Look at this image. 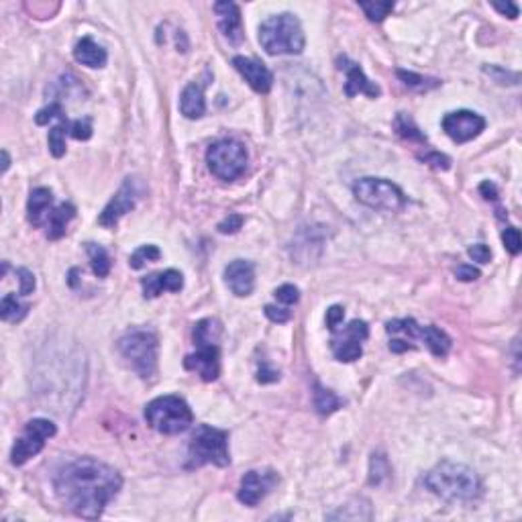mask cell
Segmentation results:
<instances>
[{
	"mask_svg": "<svg viewBox=\"0 0 522 522\" xmlns=\"http://www.w3.org/2000/svg\"><path fill=\"white\" fill-rule=\"evenodd\" d=\"M59 502L76 516L96 521L123 487L121 474L96 459L82 457L66 463L53 479Z\"/></svg>",
	"mask_w": 522,
	"mask_h": 522,
	"instance_id": "cell-1",
	"label": "cell"
},
{
	"mask_svg": "<svg viewBox=\"0 0 522 522\" xmlns=\"http://www.w3.org/2000/svg\"><path fill=\"white\" fill-rule=\"evenodd\" d=\"M425 485L447 502H474L481 494L478 474L455 461H441L425 476Z\"/></svg>",
	"mask_w": 522,
	"mask_h": 522,
	"instance_id": "cell-2",
	"label": "cell"
},
{
	"mask_svg": "<svg viewBox=\"0 0 522 522\" xmlns=\"http://www.w3.org/2000/svg\"><path fill=\"white\" fill-rule=\"evenodd\" d=\"M260 44L269 55H294L304 49V31L296 14L282 12L265 19L260 27Z\"/></svg>",
	"mask_w": 522,
	"mask_h": 522,
	"instance_id": "cell-3",
	"label": "cell"
},
{
	"mask_svg": "<svg viewBox=\"0 0 522 522\" xmlns=\"http://www.w3.org/2000/svg\"><path fill=\"white\" fill-rule=\"evenodd\" d=\"M145 420L162 435H180L190 429L194 414L184 398L162 396L145 406Z\"/></svg>",
	"mask_w": 522,
	"mask_h": 522,
	"instance_id": "cell-4",
	"label": "cell"
},
{
	"mask_svg": "<svg viewBox=\"0 0 522 522\" xmlns=\"http://www.w3.org/2000/svg\"><path fill=\"white\" fill-rule=\"evenodd\" d=\"M229 433L220 431L209 425L196 427L194 435L190 438L188 447V465L190 467H202V465H218L226 467L231 463L229 457Z\"/></svg>",
	"mask_w": 522,
	"mask_h": 522,
	"instance_id": "cell-5",
	"label": "cell"
},
{
	"mask_svg": "<svg viewBox=\"0 0 522 522\" xmlns=\"http://www.w3.org/2000/svg\"><path fill=\"white\" fill-rule=\"evenodd\" d=\"M117 349L121 357L143 380H149L157 371V337L149 331H133L119 339Z\"/></svg>",
	"mask_w": 522,
	"mask_h": 522,
	"instance_id": "cell-6",
	"label": "cell"
},
{
	"mask_svg": "<svg viewBox=\"0 0 522 522\" xmlns=\"http://www.w3.org/2000/svg\"><path fill=\"white\" fill-rule=\"evenodd\" d=\"M353 194L361 204H365L374 211L398 213L406 206L404 192L396 184H392L390 180H384V177L357 180L353 184Z\"/></svg>",
	"mask_w": 522,
	"mask_h": 522,
	"instance_id": "cell-7",
	"label": "cell"
},
{
	"mask_svg": "<svg viewBox=\"0 0 522 522\" xmlns=\"http://www.w3.org/2000/svg\"><path fill=\"white\" fill-rule=\"evenodd\" d=\"M206 162H209L211 172L217 175L218 180L233 182L247 168L245 145L237 139H220L209 147Z\"/></svg>",
	"mask_w": 522,
	"mask_h": 522,
	"instance_id": "cell-8",
	"label": "cell"
},
{
	"mask_svg": "<svg viewBox=\"0 0 522 522\" xmlns=\"http://www.w3.org/2000/svg\"><path fill=\"white\" fill-rule=\"evenodd\" d=\"M57 433L55 425L47 418H33L25 425L23 435L17 438L12 453H10V463L12 465H23L31 457H35L45 447V441Z\"/></svg>",
	"mask_w": 522,
	"mask_h": 522,
	"instance_id": "cell-9",
	"label": "cell"
},
{
	"mask_svg": "<svg viewBox=\"0 0 522 522\" xmlns=\"http://www.w3.org/2000/svg\"><path fill=\"white\" fill-rule=\"evenodd\" d=\"M141 196V190H139V182L135 177H127L123 182V186L119 188V192L110 198V202L104 206V211L100 213L98 217V222L106 229H113L119 224V220L125 217L127 213H130L137 204Z\"/></svg>",
	"mask_w": 522,
	"mask_h": 522,
	"instance_id": "cell-10",
	"label": "cell"
},
{
	"mask_svg": "<svg viewBox=\"0 0 522 522\" xmlns=\"http://www.w3.org/2000/svg\"><path fill=\"white\" fill-rule=\"evenodd\" d=\"M443 129L453 141L467 143L485 129V119L474 110H455V113L445 115Z\"/></svg>",
	"mask_w": 522,
	"mask_h": 522,
	"instance_id": "cell-11",
	"label": "cell"
},
{
	"mask_svg": "<svg viewBox=\"0 0 522 522\" xmlns=\"http://www.w3.org/2000/svg\"><path fill=\"white\" fill-rule=\"evenodd\" d=\"M280 476L271 470H263V472H249L241 479V487H239V500L245 506H258L261 500L271 492L273 485H278Z\"/></svg>",
	"mask_w": 522,
	"mask_h": 522,
	"instance_id": "cell-12",
	"label": "cell"
},
{
	"mask_svg": "<svg viewBox=\"0 0 522 522\" xmlns=\"http://www.w3.org/2000/svg\"><path fill=\"white\" fill-rule=\"evenodd\" d=\"M224 282L235 296H249L255 288V265L247 260L231 261L224 267Z\"/></svg>",
	"mask_w": 522,
	"mask_h": 522,
	"instance_id": "cell-13",
	"label": "cell"
},
{
	"mask_svg": "<svg viewBox=\"0 0 522 522\" xmlns=\"http://www.w3.org/2000/svg\"><path fill=\"white\" fill-rule=\"evenodd\" d=\"M218 357H220L218 345H200L194 355H188L184 359V367L196 371L204 382H215L220 371Z\"/></svg>",
	"mask_w": 522,
	"mask_h": 522,
	"instance_id": "cell-14",
	"label": "cell"
},
{
	"mask_svg": "<svg viewBox=\"0 0 522 522\" xmlns=\"http://www.w3.org/2000/svg\"><path fill=\"white\" fill-rule=\"evenodd\" d=\"M233 66H235V70H237V72L245 78V82L253 88L255 92L265 94V92H269V90H271L273 76H271V72H269V70H267L261 61L253 59V57H243V55H237V57L233 59Z\"/></svg>",
	"mask_w": 522,
	"mask_h": 522,
	"instance_id": "cell-15",
	"label": "cell"
},
{
	"mask_svg": "<svg viewBox=\"0 0 522 522\" xmlns=\"http://www.w3.org/2000/svg\"><path fill=\"white\" fill-rule=\"evenodd\" d=\"M337 64H339V70H343L347 74L345 94H347L349 98L357 96V94H367L369 98H378L380 96V88L367 80V76L363 74V70L355 61H351L349 57L343 55V57L337 59Z\"/></svg>",
	"mask_w": 522,
	"mask_h": 522,
	"instance_id": "cell-16",
	"label": "cell"
},
{
	"mask_svg": "<svg viewBox=\"0 0 522 522\" xmlns=\"http://www.w3.org/2000/svg\"><path fill=\"white\" fill-rule=\"evenodd\" d=\"M215 12L218 17V29L231 44H241L243 41V21L239 6L235 2H217Z\"/></svg>",
	"mask_w": 522,
	"mask_h": 522,
	"instance_id": "cell-17",
	"label": "cell"
},
{
	"mask_svg": "<svg viewBox=\"0 0 522 522\" xmlns=\"http://www.w3.org/2000/svg\"><path fill=\"white\" fill-rule=\"evenodd\" d=\"M145 298H155L162 292H180L184 288V276L177 269H166L141 280Z\"/></svg>",
	"mask_w": 522,
	"mask_h": 522,
	"instance_id": "cell-18",
	"label": "cell"
},
{
	"mask_svg": "<svg viewBox=\"0 0 522 522\" xmlns=\"http://www.w3.org/2000/svg\"><path fill=\"white\" fill-rule=\"evenodd\" d=\"M180 110L186 119H200L206 113V100H204V84L190 82L184 88L180 98Z\"/></svg>",
	"mask_w": 522,
	"mask_h": 522,
	"instance_id": "cell-19",
	"label": "cell"
},
{
	"mask_svg": "<svg viewBox=\"0 0 522 522\" xmlns=\"http://www.w3.org/2000/svg\"><path fill=\"white\" fill-rule=\"evenodd\" d=\"M51 204H53V194L49 188H35L29 196V204H27V217L33 226H45L47 217L51 215Z\"/></svg>",
	"mask_w": 522,
	"mask_h": 522,
	"instance_id": "cell-20",
	"label": "cell"
},
{
	"mask_svg": "<svg viewBox=\"0 0 522 522\" xmlns=\"http://www.w3.org/2000/svg\"><path fill=\"white\" fill-rule=\"evenodd\" d=\"M74 57H76V61H80L82 66H88V68H104L106 59H108L106 49L100 47L92 37H84L76 44Z\"/></svg>",
	"mask_w": 522,
	"mask_h": 522,
	"instance_id": "cell-21",
	"label": "cell"
},
{
	"mask_svg": "<svg viewBox=\"0 0 522 522\" xmlns=\"http://www.w3.org/2000/svg\"><path fill=\"white\" fill-rule=\"evenodd\" d=\"M74 217H76V209H74L70 202H64V204H59L57 209H53L51 215L47 217V222H45L47 237H49V239H59V237H64L68 222Z\"/></svg>",
	"mask_w": 522,
	"mask_h": 522,
	"instance_id": "cell-22",
	"label": "cell"
},
{
	"mask_svg": "<svg viewBox=\"0 0 522 522\" xmlns=\"http://www.w3.org/2000/svg\"><path fill=\"white\" fill-rule=\"evenodd\" d=\"M220 322L215 318H204L200 322H196L194 327V345H217L218 337H220Z\"/></svg>",
	"mask_w": 522,
	"mask_h": 522,
	"instance_id": "cell-23",
	"label": "cell"
},
{
	"mask_svg": "<svg viewBox=\"0 0 522 522\" xmlns=\"http://www.w3.org/2000/svg\"><path fill=\"white\" fill-rule=\"evenodd\" d=\"M331 349H333L335 357H337L339 361H347V363L349 361L359 359V357H361V353H363L361 343H357V341L349 339V337H345L343 333H341V337H335V339L331 341Z\"/></svg>",
	"mask_w": 522,
	"mask_h": 522,
	"instance_id": "cell-24",
	"label": "cell"
},
{
	"mask_svg": "<svg viewBox=\"0 0 522 522\" xmlns=\"http://www.w3.org/2000/svg\"><path fill=\"white\" fill-rule=\"evenodd\" d=\"M423 343L429 347V351L436 357H445L451 349V339L436 327H425Z\"/></svg>",
	"mask_w": 522,
	"mask_h": 522,
	"instance_id": "cell-25",
	"label": "cell"
},
{
	"mask_svg": "<svg viewBox=\"0 0 522 522\" xmlns=\"http://www.w3.org/2000/svg\"><path fill=\"white\" fill-rule=\"evenodd\" d=\"M341 404L343 402H341V398L335 392L322 388L320 384H314V406H316L318 414H322V416L333 414Z\"/></svg>",
	"mask_w": 522,
	"mask_h": 522,
	"instance_id": "cell-26",
	"label": "cell"
},
{
	"mask_svg": "<svg viewBox=\"0 0 522 522\" xmlns=\"http://www.w3.org/2000/svg\"><path fill=\"white\" fill-rule=\"evenodd\" d=\"M86 251L90 263H92V271L98 278H106L108 271H110V258H108L106 249L96 245V243H86Z\"/></svg>",
	"mask_w": 522,
	"mask_h": 522,
	"instance_id": "cell-27",
	"label": "cell"
},
{
	"mask_svg": "<svg viewBox=\"0 0 522 522\" xmlns=\"http://www.w3.org/2000/svg\"><path fill=\"white\" fill-rule=\"evenodd\" d=\"M27 312H29V306L21 304L14 294H6L2 298V302H0V316H2V320L19 322V320H23L27 316Z\"/></svg>",
	"mask_w": 522,
	"mask_h": 522,
	"instance_id": "cell-28",
	"label": "cell"
},
{
	"mask_svg": "<svg viewBox=\"0 0 522 522\" xmlns=\"http://www.w3.org/2000/svg\"><path fill=\"white\" fill-rule=\"evenodd\" d=\"M70 121H59L53 129L49 130L47 143H49V151L53 157H64L66 155V133L70 130Z\"/></svg>",
	"mask_w": 522,
	"mask_h": 522,
	"instance_id": "cell-29",
	"label": "cell"
},
{
	"mask_svg": "<svg viewBox=\"0 0 522 522\" xmlns=\"http://www.w3.org/2000/svg\"><path fill=\"white\" fill-rule=\"evenodd\" d=\"M394 127H396L398 135H400L402 139H408V141H416V143L427 145V137L418 130V127L414 125V121H412L408 115L400 113V115L396 117V121H394Z\"/></svg>",
	"mask_w": 522,
	"mask_h": 522,
	"instance_id": "cell-30",
	"label": "cell"
},
{
	"mask_svg": "<svg viewBox=\"0 0 522 522\" xmlns=\"http://www.w3.org/2000/svg\"><path fill=\"white\" fill-rule=\"evenodd\" d=\"M359 6L363 8L365 17L374 23H382L392 10H394V2H359Z\"/></svg>",
	"mask_w": 522,
	"mask_h": 522,
	"instance_id": "cell-31",
	"label": "cell"
},
{
	"mask_svg": "<svg viewBox=\"0 0 522 522\" xmlns=\"http://www.w3.org/2000/svg\"><path fill=\"white\" fill-rule=\"evenodd\" d=\"M398 78L410 88H416V90H431V88H436L441 82L436 78H427V76H418L414 72H406V70H398L396 72Z\"/></svg>",
	"mask_w": 522,
	"mask_h": 522,
	"instance_id": "cell-32",
	"label": "cell"
},
{
	"mask_svg": "<svg viewBox=\"0 0 522 522\" xmlns=\"http://www.w3.org/2000/svg\"><path fill=\"white\" fill-rule=\"evenodd\" d=\"M160 258H162L160 247H155V245H143V247H139V249L130 255L129 265L133 269H141L147 261H157Z\"/></svg>",
	"mask_w": 522,
	"mask_h": 522,
	"instance_id": "cell-33",
	"label": "cell"
},
{
	"mask_svg": "<svg viewBox=\"0 0 522 522\" xmlns=\"http://www.w3.org/2000/svg\"><path fill=\"white\" fill-rule=\"evenodd\" d=\"M390 474V465H388V459L384 455H376L371 457V467H369V483L371 485H380L384 479L388 478Z\"/></svg>",
	"mask_w": 522,
	"mask_h": 522,
	"instance_id": "cell-34",
	"label": "cell"
},
{
	"mask_svg": "<svg viewBox=\"0 0 522 522\" xmlns=\"http://www.w3.org/2000/svg\"><path fill=\"white\" fill-rule=\"evenodd\" d=\"M53 119H57V121H59V119H66V113H64L61 104H57V102L45 106V108H41V110L35 115V123H37V125H47V123L53 121Z\"/></svg>",
	"mask_w": 522,
	"mask_h": 522,
	"instance_id": "cell-35",
	"label": "cell"
},
{
	"mask_svg": "<svg viewBox=\"0 0 522 522\" xmlns=\"http://www.w3.org/2000/svg\"><path fill=\"white\" fill-rule=\"evenodd\" d=\"M502 241H504V247H506L512 255H519V253H521V231H519L516 226H508V229L502 233Z\"/></svg>",
	"mask_w": 522,
	"mask_h": 522,
	"instance_id": "cell-36",
	"label": "cell"
},
{
	"mask_svg": "<svg viewBox=\"0 0 522 522\" xmlns=\"http://www.w3.org/2000/svg\"><path fill=\"white\" fill-rule=\"evenodd\" d=\"M343 335L353 339V341H357V343H363L367 339V335H369V329H367V325L363 320H353V322H349V327L343 329Z\"/></svg>",
	"mask_w": 522,
	"mask_h": 522,
	"instance_id": "cell-37",
	"label": "cell"
},
{
	"mask_svg": "<svg viewBox=\"0 0 522 522\" xmlns=\"http://www.w3.org/2000/svg\"><path fill=\"white\" fill-rule=\"evenodd\" d=\"M485 74H490L498 84H519V74L516 72H508V70H502L498 66H490V68H483Z\"/></svg>",
	"mask_w": 522,
	"mask_h": 522,
	"instance_id": "cell-38",
	"label": "cell"
},
{
	"mask_svg": "<svg viewBox=\"0 0 522 522\" xmlns=\"http://www.w3.org/2000/svg\"><path fill=\"white\" fill-rule=\"evenodd\" d=\"M273 296H276V300H278V302H282V304H296V302H298V298H300V292H298V288H296V286H292V284H284V286H280V288L273 292Z\"/></svg>",
	"mask_w": 522,
	"mask_h": 522,
	"instance_id": "cell-39",
	"label": "cell"
},
{
	"mask_svg": "<svg viewBox=\"0 0 522 522\" xmlns=\"http://www.w3.org/2000/svg\"><path fill=\"white\" fill-rule=\"evenodd\" d=\"M70 135L78 141H88L92 137V123L90 119H78L70 125Z\"/></svg>",
	"mask_w": 522,
	"mask_h": 522,
	"instance_id": "cell-40",
	"label": "cell"
},
{
	"mask_svg": "<svg viewBox=\"0 0 522 522\" xmlns=\"http://www.w3.org/2000/svg\"><path fill=\"white\" fill-rule=\"evenodd\" d=\"M420 162L433 166L436 170H449V168H451V160H449L447 155L438 153V151H429V153L420 155Z\"/></svg>",
	"mask_w": 522,
	"mask_h": 522,
	"instance_id": "cell-41",
	"label": "cell"
},
{
	"mask_svg": "<svg viewBox=\"0 0 522 522\" xmlns=\"http://www.w3.org/2000/svg\"><path fill=\"white\" fill-rule=\"evenodd\" d=\"M17 278H19V282H21V294H23V296L33 294V290H35V276H33L29 269L21 267V269H17Z\"/></svg>",
	"mask_w": 522,
	"mask_h": 522,
	"instance_id": "cell-42",
	"label": "cell"
},
{
	"mask_svg": "<svg viewBox=\"0 0 522 522\" xmlns=\"http://www.w3.org/2000/svg\"><path fill=\"white\" fill-rule=\"evenodd\" d=\"M263 310H265V316H267L271 322H278V325L288 322V320H290V316H292V312H290L288 308H282V306L267 304Z\"/></svg>",
	"mask_w": 522,
	"mask_h": 522,
	"instance_id": "cell-43",
	"label": "cell"
},
{
	"mask_svg": "<svg viewBox=\"0 0 522 522\" xmlns=\"http://www.w3.org/2000/svg\"><path fill=\"white\" fill-rule=\"evenodd\" d=\"M243 220H245V218L241 217V215L231 213L229 217L224 218V220L218 224V231H220V233H224V235H226V233H237V231L243 226Z\"/></svg>",
	"mask_w": 522,
	"mask_h": 522,
	"instance_id": "cell-44",
	"label": "cell"
},
{
	"mask_svg": "<svg viewBox=\"0 0 522 522\" xmlns=\"http://www.w3.org/2000/svg\"><path fill=\"white\" fill-rule=\"evenodd\" d=\"M343 316H345V310H343V306H331L329 310H327V327H329V331H337L339 329V325L343 322Z\"/></svg>",
	"mask_w": 522,
	"mask_h": 522,
	"instance_id": "cell-45",
	"label": "cell"
},
{
	"mask_svg": "<svg viewBox=\"0 0 522 522\" xmlns=\"http://www.w3.org/2000/svg\"><path fill=\"white\" fill-rule=\"evenodd\" d=\"M467 253H470V258H472V260L478 261V263H487V261L492 260V251H490V247H487V245H483V243L472 245V247L467 249Z\"/></svg>",
	"mask_w": 522,
	"mask_h": 522,
	"instance_id": "cell-46",
	"label": "cell"
},
{
	"mask_svg": "<svg viewBox=\"0 0 522 522\" xmlns=\"http://www.w3.org/2000/svg\"><path fill=\"white\" fill-rule=\"evenodd\" d=\"M455 276L461 280V282H474L479 278V269H476L474 265H459L455 269Z\"/></svg>",
	"mask_w": 522,
	"mask_h": 522,
	"instance_id": "cell-47",
	"label": "cell"
},
{
	"mask_svg": "<svg viewBox=\"0 0 522 522\" xmlns=\"http://www.w3.org/2000/svg\"><path fill=\"white\" fill-rule=\"evenodd\" d=\"M494 8L502 14H506L508 19H516L519 17V6L514 2H506V4H500V2H494Z\"/></svg>",
	"mask_w": 522,
	"mask_h": 522,
	"instance_id": "cell-48",
	"label": "cell"
},
{
	"mask_svg": "<svg viewBox=\"0 0 522 522\" xmlns=\"http://www.w3.org/2000/svg\"><path fill=\"white\" fill-rule=\"evenodd\" d=\"M280 378V374L276 371V369H269L267 365H263L260 369V374H258V382L261 384H267V382H276Z\"/></svg>",
	"mask_w": 522,
	"mask_h": 522,
	"instance_id": "cell-49",
	"label": "cell"
},
{
	"mask_svg": "<svg viewBox=\"0 0 522 522\" xmlns=\"http://www.w3.org/2000/svg\"><path fill=\"white\" fill-rule=\"evenodd\" d=\"M479 192L483 194V198H485V200H498L496 186H494V184H490V182H483V184L479 186Z\"/></svg>",
	"mask_w": 522,
	"mask_h": 522,
	"instance_id": "cell-50",
	"label": "cell"
},
{
	"mask_svg": "<svg viewBox=\"0 0 522 522\" xmlns=\"http://www.w3.org/2000/svg\"><path fill=\"white\" fill-rule=\"evenodd\" d=\"M390 349L394 351V353H404V351L414 349V345H410V343H408V341H404V339H392Z\"/></svg>",
	"mask_w": 522,
	"mask_h": 522,
	"instance_id": "cell-51",
	"label": "cell"
},
{
	"mask_svg": "<svg viewBox=\"0 0 522 522\" xmlns=\"http://www.w3.org/2000/svg\"><path fill=\"white\" fill-rule=\"evenodd\" d=\"M8 166H10V157H8V153H6V151H2V172H6V170H8Z\"/></svg>",
	"mask_w": 522,
	"mask_h": 522,
	"instance_id": "cell-52",
	"label": "cell"
}]
</instances>
